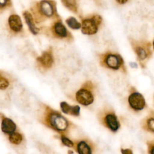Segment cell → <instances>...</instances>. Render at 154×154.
Wrapping results in <instances>:
<instances>
[{
    "label": "cell",
    "instance_id": "cell-1",
    "mask_svg": "<svg viewBox=\"0 0 154 154\" xmlns=\"http://www.w3.org/2000/svg\"><path fill=\"white\" fill-rule=\"evenodd\" d=\"M31 11L35 23L60 18L57 11V3L54 0H41L35 2L31 6Z\"/></svg>",
    "mask_w": 154,
    "mask_h": 154
},
{
    "label": "cell",
    "instance_id": "cell-2",
    "mask_svg": "<svg viewBox=\"0 0 154 154\" xmlns=\"http://www.w3.org/2000/svg\"><path fill=\"white\" fill-rule=\"evenodd\" d=\"M99 63L102 66L107 69L115 70L122 69L125 71L123 59L117 53L108 52L99 55Z\"/></svg>",
    "mask_w": 154,
    "mask_h": 154
},
{
    "label": "cell",
    "instance_id": "cell-3",
    "mask_svg": "<svg viewBox=\"0 0 154 154\" xmlns=\"http://www.w3.org/2000/svg\"><path fill=\"white\" fill-rule=\"evenodd\" d=\"M47 32L49 35L57 39L67 42H72L73 40V35L66 28L60 18L54 20L48 29Z\"/></svg>",
    "mask_w": 154,
    "mask_h": 154
},
{
    "label": "cell",
    "instance_id": "cell-4",
    "mask_svg": "<svg viewBox=\"0 0 154 154\" xmlns=\"http://www.w3.org/2000/svg\"><path fill=\"white\" fill-rule=\"evenodd\" d=\"M130 42L132 48L137 57V59L142 67L144 66L146 61L152 55L151 44L147 41H139L134 39H132Z\"/></svg>",
    "mask_w": 154,
    "mask_h": 154
},
{
    "label": "cell",
    "instance_id": "cell-5",
    "mask_svg": "<svg viewBox=\"0 0 154 154\" xmlns=\"http://www.w3.org/2000/svg\"><path fill=\"white\" fill-rule=\"evenodd\" d=\"M102 22V18L99 14H92L83 18L81 20V30L85 35H94L99 29Z\"/></svg>",
    "mask_w": 154,
    "mask_h": 154
},
{
    "label": "cell",
    "instance_id": "cell-6",
    "mask_svg": "<svg viewBox=\"0 0 154 154\" xmlns=\"http://www.w3.org/2000/svg\"><path fill=\"white\" fill-rule=\"evenodd\" d=\"M94 85L90 81L85 82L75 94V97L78 103L84 106H88L94 101L93 94Z\"/></svg>",
    "mask_w": 154,
    "mask_h": 154
},
{
    "label": "cell",
    "instance_id": "cell-7",
    "mask_svg": "<svg viewBox=\"0 0 154 154\" xmlns=\"http://www.w3.org/2000/svg\"><path fill=\"white\" fill-rule=\"evenodd\" d=\"M48 122L52 128L60 132L67 131L70 126L69 122L60 113L55 111H51L49 112Z\"/></svg>",
    "mask_w": 154,
    "mask_h": 154
},
{
    "label": "cell",
    "instance_id": "cell-8",
    "mask_svg": "<svg viewBox=\"0 0 154 154\" xmlns=\"http://www.w3.org/2000/svg\"><path fill=\"white\" fill-rule=\"evenodd\" d=\"M99 117L101 123L111 131L116 132L120 128V124L117 116L112 110H103L100 113Z\"/></svg>",
    "mask_w": 154,
    "mask_h": 154
},
{
    "label": "cell",
    "instance_id": "cell-9",
    "mask_svg": "<svg viewBox=\"0 0 154 154\" xmlns=\"http://www.w3.org/2000/svg\"><path fill=\"white\" fill-rule=\"evenodd\" d=\"M36 62L40 70L46 71L50 69L54 63L52 48L49 47L46 50L44 51L42 54L37 58Z\"/></svg>",
    "mask_w": 154,
    "mask_h": 154
},
{
    "label": "cell",
    "instance_id": "cell-10",
    "mask_svg": "<svg viewBox=\"0 0 154 154\" xmlns=\"http://www.w3.org/2000/svg\"><path fill=\"white\" fill-rule=\"evenodd\" d=\"M128 103L130 107L135 111L143 109L146 106V101L144 96L137 91H134L128 97Z\"/></svg>",
    "mask_w": 154,
    "mask_h": 154
},
{
    "label": "cell",
    "instance_id": "cell-11",
    "mask_svg": "<svg viewBox=\"0 0 154 154\" xmlns=\"http://www.w3.org/2000/svg\"><path fill=\"white\" fill-rule=\"evenodd\" d=\"M8 26L10 32L14 34L22 32L23 31V24L20 17L17 14H11L8 19Z\"/></svg>",
    "mask_w": 154,
    "mask_h": 154
},
{
    "label": "cell",
    "instance_id": "cell-12",
    "mask_svg": "<svg viewBox=\"0 0 154 154\" xmlns=\"http://www.w3.org/2000/svg\"><path fill=\"white\" fill-rule=\"evenodd\" d=\"M23 16L30 32L34 35H37L39 32L40 29L36 26L35 22L31 12L24 11L23 12Z\"/></svg>",
    "mask_w": 154,
    "mask_h": 154
},
{
    "label": "cell",
    "instance_id": "cell-13",
    "mask_svg": "<svg viewBox=\"0 0 154 154\" xmlns=\"http://www.w3.org/2000/svg\"><path fill=\"white\" fill-rule=\"evenodd\" d=\"M141 126L144 130L154 134V111H152L141 122Z\"/></svg>",
    "mask_w": 154,
    "mask_h": 154
},
{
    "label": "cell",
    "instance_id": "cell-14",
    "mask_svg": "<svg viewBox=\"0 0 154 154\" xmlns=\"http://www.w3.org/2000/svg\"><path fill=\"white\" fill-rule=\"evenodd\" d=\"M60 107L61 111L66 114L78 116L80 114V107L78 105L72 106L66 102H61L60 103Z\"/></svg>",
    "mask_w": 154,
    "mask_h": 154
},
{
    "label": "cell",
    "instance_id": "cell-15",
    "mask_svg": "<svg viewBox=\"0 0 154 154\" xmlns=\"http://www.w3.org/2000/svg\"><path fill=\"white\" fill-rule=\"evenodd\" d=\"M16 129V125L14 122L9 118H4L2 120L1 130L5 134H11L14 132Z\"/></svg>",
    "mask_w": 154,
    "mask_h": 154
},
{
    "label": "cell",
    "instance_id": "cell-16",
    "mask_svg": "<svg viewBox=\"0 0 154 154\" xmlns=\"http://www.w3.org/2000/svg\"><path fill=\"white\" fill-rule=\"evenodd\" d=\"M76 150L78 154H91L92 148L85 140H81L76 144Z\"/></svg>",
    "mask_w": 154,
    "mask_h": 154
},
{
    "label": "cell",
    "instance_id": "cell-17",
    "mask_svg": "<svg viewBox=\"0 0 154 154\" xmlns=\"http://www.w3.org/2000/svg\"><path fill=\"white\" fill-rule=\"evenodd\" d=\"M61 1L68 10L74 13H78V5L76 0H61Z\"/></svg>",
    "mask_w": 154,
    "mask_h": 154
},
{
    "label": "cell",
    "instance_id": "cell-18",
    "mask_svg": "<svg viewBox=\"0 0 154 154\" xmlns=\"http://www.w3.org/2000/svg\"><path fill=\"white\" fill-rule=\"evenodd\" d=\"M66 23L70 28L73 29H81V24L74 17H69L66 20Z\"/></svg>",
    "mask_w": 154,
    "mask_h": 154
},
{
    "label": "cell",
    "instance_id": "cell-19",
    "mask_svg": "<svg viewBox=\"0 0 154 154\" xmlns=\"http://www.w3.org/2000/svg\"><path fill=\"white\" fill-rule=\"evenodd\" d=\"M9 141L14 144H19L22 141V136L20 134L17 132H13L10 134Z\"/></svg>",
    "mask_w": 154,
    "mask_h": 154
},
{
    "label": "cell",
    "instance_id": "cell-20",
    "mask_svg": "<svg viewBox=\"0 0 154 154\" xmlns=\"http://www.w3.org/2000/svg\"><path fill=\"white\" fill-rule=\"evenodd\" d=\"M10 85V82L8 79L5 78L3 74L0 72V89L1 90H5Z\"/></svg>",
    "mask_w": 154,
    "mask_h": 154
},
{
    "label": "cell",
    "instance_id": "cell-21",
    "mask_svg": "<svg viewBox=\"0 0 154 154\" xmlns=\"http://www.w3.org/2000/svg\"><path fill=\"white\" fill-rule=\"evenodd\" d=\"M12 5L11 0H0V12H2Z\"/></svg>",
    "mask_w": 154,
    "mask_h": 154
},
{
    "label": "cell",
    "instance_id": "cell-22",
    "mask_svg": "<svg viewBox=\"0 0 154 154\" xmlns=\"http://www.w3.org/2000/svg\"><path fill=\"white\" fill-rule=\"evenodd\" d=\"M61 140L62 143L68 147H73L74 146V143H73V141L64 135H61Z\"/></svg>",
    "mask_w": 154,
    "mask_h": 154
},
{
    "label": "cell",
    "instance_id": "cell-23",
    "mask_svg": "<svg viewBox=\"0 0 154 154\" xmlns=\"http://www.w3.org/2000/svg\"><path fill=\"white\" fill-rule=\"evenodd\" d=\"M147 152L149 154H154V141H148L147 143Z\"/></svg>",
    "mask_w": 154,
    "mask_h": 154
},
{
    "label": "cell",
    "instance_id": "cell-24",
    "mask_svg": "<svg viewBox=\"0 0 154 154\" xmlns=\"http://www.w3.org/2000/svg\"><path fill=\"white\" fill-rule=\"evenodd\" d=\"M122 154H133V152L130 149H121Z\"/></svg>",
    "mask_w": 154,
    "mask_h": 154
},
{
    "label": "cell",
    "instance_id": "cell-25",
    "mask_svg": "<svg viewBox=\"0 0 154 154\" xmlns=\"http://www.w3.org/2000/svg\"><path fill=\"white\" fill-rule=\"evenodd\" d=\"M116 2L120 4H124L125 3H126L128 0H116Z\"/></svg>",
    "mask_w": 154,
    "mask_h": 154
},
{
    "label": "cell",
    "instance_id": "cell-26",
    "mask_svg": "<svg viewBox=\"0 0 154 154\" xmlns=\"http://www.w3.org/2000/svg\"><path fill=\"white\" fill-rule=\"evenodd\" d=\"M152 46H153V48L154 49V39H153V43H152Z\"/></svg>",
    "mask_w": 154,
    "mask_h": 154
},
{
    "label": "cell",
    "instance_id": "cell-27",
    "mask_svg": "<svg viewBox=\"0 0 154 154\" xmlns=\"http://www.w3.org/2000/svg\"><path fill=\"white\" fill-rule=\"evenodd\" d=\"M97 3H100V0H94Z\"/></svg>",
    "mask_w": 154,
    "mask_h": 154
},
{
    "label": "cell",
    "instance_id": "cell-28",
    "mask_svg": "<svg viewBox=\"0 0 154 154\" xmlns=\"http://www.w3.org/2000/svg\"><path fill=\"white\" fill-rule=\"evenodd\" d=\"M153 97H154V96H153Z\"/></svg>",
    "mask_w": 154,
    "mask_h": 154
}]
</instances>
